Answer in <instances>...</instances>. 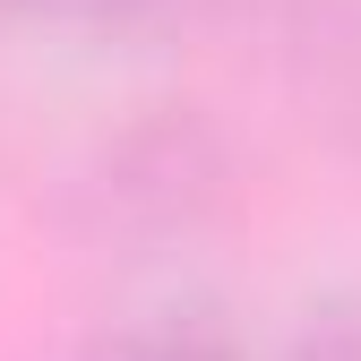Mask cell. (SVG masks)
Listing matches in <instances>:
<instances>
[{
	"instance_id": "6da1fadb",
	"label": "cell",
	"mask_w": 361,
	"mask_h": 361,
	"mask_svg": "<svg viewBox=\"0 0 361 361\" xmlns=\"http://www.w3.org/2000/svg\"><path fill=\"white\" fill-rule=\"evenodd\" d=\"M86 361H258V353H250V336L233 327L224 301L180 293V301H155V310H129Z\"/></svg>"
},
{
	"instance_id": "7a4b0ae2",
	"label": "cell",
	"mask_w": 361,
	"mask_h": 361,
	"mask_svg": "<svg viewBox=\"0 0 361 361\" xmlns=\"http://www.w3.org/2000/svg\"><path fill=\"white\" fill-rule=\"evenodd\" d=\"M284 361H361V293H327L301 310Z\"/></svg>"
},
{
	"instance_id": "3957f363",
	"label": "cell",
	"mask_w": 361,
	"mask_h": 361,
	"mask_svg": "<svg viewBox=\"0 0 361 361\" xmlns=\"http://www.w3.org/2000/svg\"><path fill=\"white\" fill-rule=\"evenodd\" d=\"M18 9L78 18V26H121V18H147V9H164V0H18Z\"/></svg>"
}]
</instances>
